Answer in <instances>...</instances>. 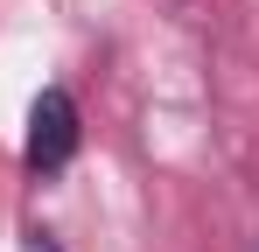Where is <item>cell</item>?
I'll use <instances>...</instances> for the list:
<instances>
[{"mask_svg":"<svg viewBox=\"0 0 259 252\" xmlns=\"http://www.w3.org/2000/svg\"><path fill=\"white\" fill-rule=\"evenodd\" d=\"M77 140H84L77 98H70L63 84H49L42 98L28 105V140H21V161H28V175H63V168H70V154H77Z\"/></svg>","mask_w":259,"mask_h":252,"instance_id":"1","label":"cell"},{"mask_svg":"<svg viewBox=\"0 0 259 252\" xmlns=\"http://www.w3.org/2000/svg\"><path fill=\"white\" fill-rule=\"evenodd\" d=\"M21 252H63V245H56V231H42V224H28V231H21Z\"/></svg>","mask_w":259,"mask_h":252,"instance_id":"2","label":"cell"}]
</instances>
